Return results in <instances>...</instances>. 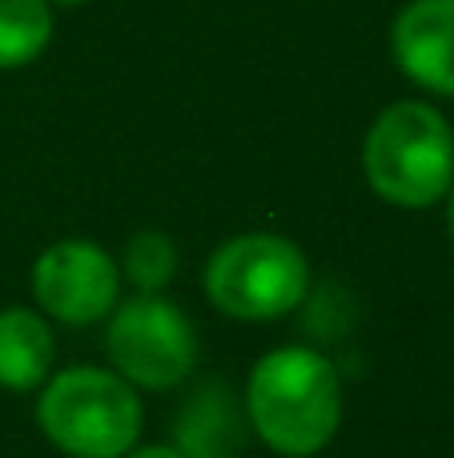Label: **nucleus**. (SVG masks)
<instances>
[{
	"instance_id": "f257e3e1",
	"label": "nucleus",
	"mask_w": 454,
	"mask_h": 458,
	"mask_svg": "<svg viewBox=\"0 0 454 458\" xmlns=\"http://www.w3.org/2000/svg\"><path fill=\"white\" fill-rule=\"evenodd\" d=\"M246 419L282 458H314L342 427V378L314 346H278L249 370Z\"/></svg>"
},
{
	"instance_id": "f03ea898",
	"label": "nucleus",
	"mask_w": 454,
	"mask_h": 458,
	"mask_svg": "<svg viewBox=\"0 0 454 458\" xmlns=\"http://www.w3.org/2000/svg\"><path fill=\"white\" fill-rule=\"evenodd\" d=\"M370 190L399 209H426L454 185V133L434 105L399 101L383 109L362 141Z\"/></svg>"
},
{
	"instance_id": "7ed1b4c3",
	"label": "nucleus",
	"mask_w": 454,
	"mask_h": 458,
	"mask_svg": "<svg viewBox=\"0 0 454 458\" xmlns=\"http://www.w3.org/2000/svg\"><path fill=\"white\" fill-rule=\"evenodd\" d=\"M141 398L117 370L69 366L48 374L37 398V427L69 458H121L141 438Z\"/></svg>"
},
{
	"instance_id": "20e7f679",
	"label": "nucleus",
	"mask_w": 454,
	"mask_h": 458,
	"mask_svg": "<svg viewBox=\"0 0 454 458\" xmlns=\"http://www.w3.org/2000/svg\"><path fill=\"white\" fill-rule=\"evenodd\" d=\"M310 290V261L282 233H238L206 261V293L238 322L294 314Z\"/></svg>"
},
{
	"instance_id": "39448f33",
	"label": "nucleus",
	"mask_w": 454,
	"mask_h": 458,
	"mask_svg": "<svg viewBox=\"0 0 454 458\" xmlns=\"http://www.w3.org/2000/svg\"><path fill=\"white\" fill-rule=\"evenodd\" d=\"M105 350L133 390H173L198 366V330L177 301L137 293L113 306Z\"/></svg>"
},
{
	"instance_id": "423d86ee",
	"label": "nucleus",
	"mask_w": 454,
	"mask_h": 458,
	"mask_svg": "<svg viewBox=\"0 0 454 458\" xmlns=\"http://www.w3.org/2000/svg\"><path fill=\"white\" fill-rule=\"evenodd\" d=\"M32 298L64 326H93L121 301V266L85 237L53 242L32 261Z\"/></svg>"
},
{
	"instance_id": "0eeeda50",
	"label": "nucleus",
	"mask_w": 454,
	"mask_h": 458,
	"mask_svg": "<svg viewBox=\"0 0 454 458\" xmlns=\"http://www.w3.org/2000/svg\"><path fill=\"white\" fill-rule=\"evenodd\" d=\"M391 53L418 89L454 97V0H410L391 29Z\"/></svg>"
},
{
	"instance_id": "6e6552de",
	"label": "nucleus",
	"mask_w": 454,
	"mask_h": 458,
	"mask_svg": "<svg viewBox=\"0 0 454 458\" xmlns=\"http://www.w3.org/2000/svg\"><path fill=\"white\" fill-rule=\"evenodd\" d=\"M56 362V342L37 310L8 306L0 310V386L29 394L45 386Z\"/></svg>"
},
{
	"instance_id": "1a4fd4ad",
	"label": "nucleus",
	"mask_w": 454,
	"mask_h": 458,
	"mask_svg": "<svg viewBox=\"0 0 454 458\" xmlns=\"http://www.w3.org/2000/svg\"><path fill=\"white\" fill-rule=\"evenodd\" d=\"M222 382H206L177 419V451L185 458H233L241 451V419Z\"/></svg>"
},
{
	"instance_id": "9d476101",
	"label": "nucleus",
	"mask_w": 454,
	"mask_h": 458,
	"mask_svg": "<svg viewBox=\"0 0 454 458\" xmlns=\"http://www.w3.org/2000/svg\"><path fill=\"white\" fill-rule=\"evenodd\" d=\"M53 40L48 0H0V69H24Z\"/></svg>"
},
{
	"instance_id": "9b49d317",
	"label": "nucleus",
	"mask_w": 454,
	"mask_h": 458,
	"mask_svg": "<svg viewBox=\"0 0 454 458\" xmlns=\"http://www.w3.org/2000/svg\"><path fill=\"white\" fill-rule=\"evenodd\" d=\"M121 274L137 285V293H161L177 274V245L157 229H145L125 245Z\"/></svg>"
},
{
	"instance_id": "f8f14e48",
	"label": "nucleus",
	"mask_w": 454,
	"mask_h": 458,
	"mask_svg": "<svg viewBox=\"0 0 454 458\" xmlns=\"http://www.w3.org/2000/svg\"><path fill=\"white\" fill-rule=\"evenodd\" d=\"M121 458H185L177 446H165V443H153V446H133L129 454H121Z\"/></svg>"
},
{
	"instance_id": "ddd939ff",
	"label": "nucleus",
	"mask_w": 454,
	"mask_h": 458,
	"mask_svg": "<svg viewBox=\"0 0 454 458\" xmlns=\"http://www.w3.org/2000/svg\"><path fill=\"white\" fill-rule=\"evenodd\" d=\"M447 225H450V237H454V198H450V209H447Z\"/></svg>"
},
{
	"instance_id": "4468645a",
	"label": "nucleus",
	"mask_w": 454,
	"mask_h": 458,
	"mask_svg": "<svg viewBox=\"0 0 454 458\" xmlns=\"http://www.w3.org/2000/svg\"><path fill=\"white\" fill-rule=\"evenodd\" d=\"M53 4H88V0H53Z\"/></svg>"
}]
</instances>
